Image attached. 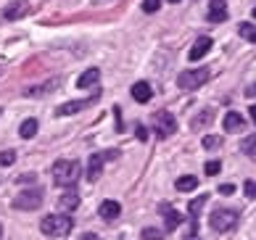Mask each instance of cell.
Masks as SVG:
<instances>
[{
	"label": "cell",
	"instance_id": "e575fe53",
	"mask_svg": "<svg viewBox=\"0 0 256 240\" xmlns=\"http://www.w3.org/2000/svg\"><path fill=\"white\" fill-rule=\"evenodd\" d=\"M182 240H204V238H198V232H188Z\"/></svg>",
	"mask_w": 256,
	"mask_h": 240
},
{
	"label": "cell",
	"instance_id": "44dd1931",
	"mask_svg": "<svg viewBox=\"0 0 256 240\" xmlns=\"http://www.w3.org/2000/svg\"><path fill=\"white\" fill-rule=\"evenodd\" d=\"M196 188H198V180L193 174H182L177 180V190H180V193H190V190H196Z\"/></svg>",
	"mask_w": 256,
	"mask_h": 240
},
{
	"label": "cell",
	"instance_id": "6da1fadb",
	"mask_svg": "<svg viewBox=\"0 0 256 240\" xmlns=\"http://www.w3.org/2000/svg\"><path fill=\"white\" fill-rule=\"evenodd\" d=\"M72 227H74V222L69 214H50L40 222L42 235H48V238H64L72 232Z\"/></svg>",
	"mask_w": 256,
	"mask_h": 240
},
{
	"label": "cell",
	"instance_id": "d4e9b609",
	"mask_svg": "<svg viewBox=\"0 0 256 240\" xmlns=\"http://www.w3.org/2000/svg\"><path fill=\"white\" fill-rule=\"evenodd\" d=\"M220 146H222V138H220V135H206V138H204V148H206V150H216Z\"/></svg>",
	"mask_w": 256,
	"mask_h": 240
},
{
	"label": "cell",
	"instance_id": "4dcf8cb0",
	"mask_svg": "<svg viewBox=\"0 0 256 240\" xmlns=\"http://www.w3.org/2000/svg\"><path fill=\"white\" fill-rule=\"evenodd\" d=\"M232 193H235V185H230V182L220 185V196H232Z\"/></svg>",
	"mask_w": 256,
	"mask_h": 240
},
{
	"label": "cell",
	"instance_id": "74e56055",
	"mask_svg": "<svg viewBox=\"0 0 256 240\" xmlns=\"http://www.w3.org/2000/svg\"><path fill=\"white\" fill-rule=\"evenodd\" d=\"M254 16H256V8H254Z\"/></svg>",
	"mask_w": 256,
	"mask_h": 240
},
{
	"label": "cell",
	"instance_id": "d590c367",
	"mask_svg": "<svg viewBox=\"0 0 256 240\" xmlns=\"http://www.w3.org/2000/svg\"><path fill=\"white\" fill-rule=\"evenodd\" d=\"M251 122L256 124V106H251Z\"/></svg>",
	"mask_w": 256,
	"mask_h": 240
},
{
	"label": "cell",
	"instance_id": "8fae6325",
	"mask_svg": "<svg viewBox=\"0 0 256 240\" xmlns=\"http://www.w3.org/2000/svg\"><path fill=\"white\" fill-rule=\"evenodd\" d=\"M26 11H30V3H26V0H16V3L3 8V16L8 18V22H16V18H22Z\"/></svg>",
	"mask_w": 256,
	"mask_h": 240
},
{
	"label": "cell",
	"instance_id": "d6a6232c",
	"mask_svg": "<svg viewBox=\"0 0 256 240\" xmlns=\"http://www.w3.org/2000/svg\"><path fill=\"white\" fill-rule=\"evenodd\" d=\"M80 240H98V235L96 232H84V235H80Z\"/></svg>",
	"mask_w": 256,
	"mask_h": 240
},
{
	"label": "cell",
	"instance_id": "5bb4252c",
	"mask_svg": "<svg viewBox=\"0 0 256 240\" xmlns=\"http://www.w3.org/2000/svg\"><path fill=\"white\" fill-rule=\"evenodd\" d=\"M132 98H135L138 103H148L150 98H154V90H150V84H148V82L140 80V82L132 84Z\"/></svg>",
	"mask_w": 256,
	"mask_h": 240
},
{
	"label": "cell",
	"instance_id": "cb8c5ba5",
	"mask_svg": "<svg viewBox=\"0 0 256 240\" xmlns=\"http://www.w3.org/2000/svg\"><path fill=\"white\" fill-rule=\"evenodd\" d=\"M240 150L246 153V156H254V153H256V135L246 138V140L240 142Z\"/></svg>",
	"mask_w": 256,
	"mask_h": 240
},
{
	"label": "cell",
	"instance_id": "30bf717a",
	"mask_svg": "<svg viewBox=\"0 0 256 240\" xmlns=\"http://www.w3.org/2000/svg\"><path fill=\"white\" fill-rule=\"evenodd\" d=\"M224 18H227V6H224V0H208V22L222 24Z\"/></svg>",
	"mask_w": 256,
	"mask_h": 240
},
{
	"label": "cell",
	"instance_id": "5b68a950",
	"mask_svg": "<svg viewBox=\"0 0 256 240\" xmlns=\"http://www.w3.org/2000/svg\"><path fill=\"white\" fill-rule=\"evenodd\" d=\"M208 76H212V72H208L206 66H201V69H188L177 76V84L182 90H198L208 82Z\"/></svg>",
	"mask_w": 256,
	"mask_h": 240
},
{
	"label": "cell",
	"instance_id": "9a60e30c",
	"mask_svg": "<svg viewBox=\"0 0 256 240\" xmlns=\"http://www.w3.org/2000/svg\"><path fill=\"white\" fill-rule=\"evenodd\" d=\"M58 84H61V80L56 76V80H50V82H42V84H34V88H26V90H24V95H26V98H37V95H42V92L56 90Z\"/></svg>",
	"mask_w": 256,
	"mask_h": 240
},
{
	"label": "cell",
	"instance_id": "277c9868",
	"mask_svg": "<svg viewBox=\"0 0 256 240\" xmlns=\"http://www.w3.org/2000/svg\"><path fill=\"white\" fill-rule=\"evenodd\" d=\"M150 127H154L158 140H166V138H172L177 132V122H174V116L169 111H156L154 119H150Z\"/></svg>",
	"mask_w": 256,
	"mask_h": 240
},
{
	"label": "cell",
	"instance_id": "8992f818",
	"mask_svg": "<svg viewBox=\"0 0 256 240\" xmlns=\"http://www.w3.org/2000/svg\"><path fill=\"white\" fill-rule=\"evenodd\" d=\"M40 206H42V188H30L14 198V208L18 211H34Z\"/></svg>",
	"mask_w": 256,
	"mask_h": 240
},
{
	"label": "cell",
	"instance_id": "836d02e7",
	"mask_svg": "<svg viewBox=\"0 0 256 240\" xmlns=\"http://www.w3.org/2000/svg\"><path fill=\"white\" fill-rule=\"evenodd\" d=\"M246 95H248V98H254V95H256V84H248V88H246Z\"/></svg>",
	"mask_w": 256,
	"mask_h": 240
},
{
	"label": "cell",
	"instance_id": "484cf974",
	"mask_svg": "<svg viewBox=\"0 0 256 240\" xmlns=\"http://www.w3.org/2000/svg\"><path fill=\"white\" fill-rule=\"evenodd\" d=\"M143 240H164V232L156 227H146L143 230Z\"/></svg>",
	"mask_w": 256,
	"mask_h": 240
},
{
	"label": "cell",
	"instance_id": "1f68e13d",
	"mask_svg": "<svg viewBox=\"0 0 256 240\" xmlns=\"http://www.w3.org/2000/svg\"><path fill=\"white\" fill-rule=\"evenodd\" d=\"M135 135H138V140H148V130L143 127V124H138V130H135Z\"/></svg>",
	"mask_w": 256,
	"mask_h": 240
},
{
	"label": "cell",
	"instance_id": "2e32d148",
	"mask_svg": "<svg viewBox=\"0 0 256 240\" xmlns=\"http://www.w3.org/2000/svg\"><path fill=\"white\" fill-rule=\"evenodd\" d=\"M58 206L66 211V214H69V211H74L80 206V196H77V190L74 188H66V193L61 196V200H58Z\"/></svg>",
	"mask_w": 256,
	"mask_h": 240
},
{
	"label": "cell",
	"instance_id": "f35d334b",
	"mask_svg": "<svg viewBox=\"0 0 256 240\" xmlns=\"http://www.w3.org/2000/svg\"><path fill=\"white\" fill-rule=\"evenodd\" d=\"M0 232H3V227H0Z\"/></svg>",
	"mask_w": 256,
	"mask_h": 240
},
{
	"label": "cell",
	"instance_id": "7a4b0ae2",
	"mask_svg": "<svg viewBox=\"0 0 256 240\" xmlns=\"http://www.w3.org/2000/svg\"><path fill=\"white\" fill-rule=\"evenodd\" d=\"M80 177V161H56L53 164V182L56 185H61V188H72L74 182H77Z\"/></svg>",
	"mask_w": 256,
	"mask_h": 240
},
{
	"label": "cell",
	"instance_id": "e0dca14e",
	"mask_svg": "<svg viewBox=\"0 0 256 240\" xmlns=\"http://www.w3.org/2000/svg\"><path fill=\"white\" fill-rule=\"evenodd\" d=\"M98 214H100L103 219H108V222H111V219H116V216L122 214V206L116 204V200H103L100 208H98Z\"/></svg>",
	"mask_w": 256,
	"mask_h": 240
},
{
	"label": "cell",
	"instance_id": "ba28073f",
	"mask_svg": "<svg viewBox=\"0 0 256 240\" xmlns=\"http://www.w3.org/2000/svg\"><path fill=\"white\" fill-rule=\"evenodd\" d=\"M222 127H224V132L235 135V132H243V130H246V119L240 116L238 111H227L224 119H222Z\"/></svg>",
	"mask_w": 256,
	"mask_h": 240
},
{
	"label": "cell",
	"instance_id": "52a82bcc",
	"mask_svg": "<svg viewBox=\"0 0 256 240\" xmlns=\"http://www.w3.org/2000/svg\"><path fill=\"white\" fill-rule=\"evenodd\" d=\"M114 158H119V150H98V153H92L90 161H88V180L96 182L100 177V172H103V164H106V161H114Z\"/></svg>",
	"mask_w": 256,
	"mask_h": 240
},
{
	"label": "cell",
	"instance_id": "ac0fdd59",
	"mask_svg": "<svg viewBox=\"0 0 256 240\" xmlns=\"http://www.w3.org/2000/svg\"><path fill=\"white\" fill-rule=\"evenodd\" d=\"M98 76H100L98 69H88V72H84L80 80H77V88H82V90H84V88H92V84L98 82Z\"/></svg>",
	"mask_w": 256,
	"mask_h": 240
},
{
	"label": "cell",
	"instance_id": "4fadbf2b",
	"mask_svg": "<svg viewBox=\"0 0 256 240\" xmlns=\"http://www.w3.org/2000/svg\"><path fill=\"white\" fill-rule=\"evenodd\" d=\"M212 37H198V40L193 42V48H190V61H198V58H204V56L212 50Z\"/></svg>",
	"mask_w": 256,
	"mask_h": 240
},
{
	"label": "cell",
	"instance_id": "f546056e",
	"mask_svg": "<svg viewBox=\"0 0 256 240\" xmlns=\"http://www.w3.org/2000/svg\"><path fill=\"white\" fill-rule=\"evenodd\" d=\"M243 190H246V198H256V182L254 180H246L243 182Z\"/></svg>",
	"mask_w": 256,
	"mask_h": 240
},
{
	"label": "cell",
	"instance_id": "4316f807",
	"mask_svg": "<svg viewBox=\"0 0 256 240\" xmlns=\"http://www.w3.org/2000/svg\"><path fill=\"white\" fill-rule=\"evenodd\" d=\"M206 174L208 177H216V174H220V172H222V161H206Z\"/></svg>",
	"mask_w": 256,
	"mask_h": 240
},
{
	"label": "cell",
	"instance_id": "ffe728a7",
	"mask_svg": "<svg viewBox=\"0 0 256 240\" xmlns=\"http://www.w3.org/2000/svg\"><path fill=\"white\" fill-rule=\"evenodd\" d=\"M37 130H40V124H37V119H26L22 127H18V135H22L24 140H30L37 135Z\"/></svg>",
	"mask_w": 256,
	"mask_h": 240
},
{
	"label": "cell",
	"instance_id": "603a6c76",
	"mask_svg": "<svg viewBox=\"0 0 256 240\" xmlns=\"http://www.w3.org/2000/svg\"><path fill=\"white\" fill-rule=\"evenodd\" d=\"M238 34L243 37V40H248V42H256V24H240L238 26Z\"/></svg>",
	"mask_w": 256,
	"mask_h": 240
},
{
	"label": "cell",
	"instance_id": "3957f363",
	"mask_svg": "<svg viewBox=\"0 0 256 240\" xmlns=\"http://www.w3.org/2000/svg\"><path fill=\"white\" fill-rule=\"evenodd\" d=\"M208 224H212L216 232H230L238 224V211L235 208H214L212 216H208Z\"/></svg>",
	"mask_w": 256,
	"mask_h": 240
},
{
	"label": "cell",
	"instance_id": "d6986e66",
	"mask_svg": "<svg viewBox=\"0 0 256 240\" xmlns=\"http://www.w3.org/2000/svg\"><path fill=\"white\" fill-rule=\"evenodd\" d=\"M212 119H214V108H204V111H201V114H198V116L193 119L190 127H193V130H204L206 124H212Z\"/></svg>",
	"mask_w": 256,
	"mask_h": 240
},
{
	"label": "cell",
	"instance_id": "83f0119b",
	"mask_svg": "<svg viewBox=\"0 0 256 240\" xmlns=\"http://www.w3.org/2000/svg\"><path fill=\"white\" fill-rule=\"evenodd\" d=\"M161 8V0H143V11L146 14H156Z\"/></svg>",
	"mask_w": 256,
	"mask_h": 240
},
{
	"label": "cell",
	"instance_id": "7c38bea8",
	"mask_svg": "<svg viewBox=\"0 0 256 240\" xmlns=\"http://www.w3.org/2000/svg\"><path fill=\"white\" fill-rule=\"evenodd\" d=\"M92 100H72V103H64V106H58L56 108V116H72V114H80V111H84L90 106Z\"/></svg>",
	"mask_w": 256,
	"mask_h": 240
},
{
	"label": "cell",
	"instance_id": "f1b7e54d",
	"mask_svg": "<svg viewBox=\"0 0 256 240\" xmlns=\"http://www.w3.org/2000/svg\"><path fill=\"white\" fill-rule=\"evenodd\" d=\"M14 161H16V153L14 150H3V153H0V164H3V166H11Z\"/></svg>",
	"mask_w": 256,
	"mask_h": 240
},
{
	"label": "cell",
	"instance_id": "7402d4cb",
	"mask_svg": "<svg viewBox=\"0 0 256 240\" xmlns=\"http://www.w3.org/2000/svg\"><path fill=\"white\" fill-rule=\"evenodd\" d=\"M206 200H208V196H198L196 200H190V204H188V211H190V219H193V222H198V214H201V208L206 206Z\"/></svg>",
	"mask_w": 256,
	"mask_h": 240
},
{
	"label": "cell",
	"instance_id": "8d00e7d4",
	"mask_svg": "<svg viewBox=\"0 0 256 240\" xmlns=\"http://www.w3.org/2000/svg\"><path fill=\"white\" fill-rule=\"evenodd\" d=\"M169 3H180V0H169Z\"/></svg>",
	"mask_w": 256,
	"mask_h": 240
},
{
	"label": "cell",
	"instance_id": "9c48e42d",
	"mask_svg": "<svg viewBox=\"0 0 256 240\" xmlns=\"http://www.w3.org/2000/svg\"><path fill=\"white\" fill-rule=\"evenodd\" d=\"M158 214L164 216V222H166V230H174L182 224V214L174 208V206H169V204H161L158 206Z\"/></svg>",
	"mask_w": 256,
	"mask_h": 240
}]
</instances>
